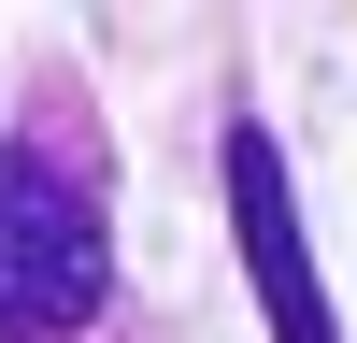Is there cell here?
I'll use <instances>...</instances> for the list:
<instances>
[{"instance_id": "1", "label": "cell", "mask_w": 357, "mask_h": 343, "mask_svg": "<svg viewBox=\"0 0 357 343\" xmlns=\"http://www.w3.org/2000/svg\"><path fill=\"white\" fill-rule=\"evenodd\" d=\"M114 329V215L72 114L0 129V343H100Z\"/></svg>"}, {"instance_id": "2", "label": "cell", "mask_w": 357, "mask_h": 343, "mask_svg": "<svg viewBox=\"0 0 357 343\" xmlns=\"http://www.w3.org/2000/svg\"><path fill=\"white\" fill-rule=\"evenodd\" d=\"M229 229H243V257H257V300H272V343H343V329H329V286H314V257H301V200H286V143L257 129V114H229Z\"/></svg>"}]
</instances>
